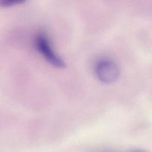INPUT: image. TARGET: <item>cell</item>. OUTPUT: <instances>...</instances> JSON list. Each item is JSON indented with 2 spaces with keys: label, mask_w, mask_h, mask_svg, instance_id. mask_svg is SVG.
Instances as JSON below:
<instances>
[{
  "label": "cell",
  "mask_w": 152,
  "mask_h": 152,
  "mask_svg": "<svg viewBox=\"0 0 152 152\" xmlns=\"http://www.w3.org/2000/svg\"><path fill=\"white\" fill-rule=\"evenodd\" d=\"M35 46L37 51L52 65L59 68L65 67L64 61L53 51L49 39L45 33H40L37 35Z\"/></svg>",
  "instance_id": "cell-1"
},
{
  "label": "cell",
  "mask_w": 152,
  "mask_h": 152,
  "mask_svg": "<svg viewBox=\"0 0 152 152\" xmlns=\"http://www.w3.org/2000/svg\"><path fill=\"white\" fill-rule=\"evenodd\" d=\"M95 73L100 81L104 83H111L119 77V69L117 64L111 59H103L95 66Z\"/></svg>",
  "instance_id": "cell-2"
},
{
  "label": "cell",
  "mask_w": 152,
  "mask_h": 152,
  "mask_svg": "<svg viewBox=\"0 0 152 152\" xmlns=\"http://www.w3.org/2000/svg\"><path fill=\"white\" fill-rule=\"evenodd\" d=\"M26 0H0V7L2 8L11 7L24 3Z\"/></svg>",
  "instance_id": "cell-3"
}]
</instances>
